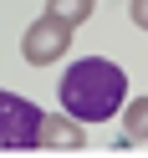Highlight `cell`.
Segmentation results:
<instances>
[{"label": "cell", "mask_w": 148, "mask_h": 158, "mask_svg": "<svg viewBox=\"0 0 148 158\" xmlns=\"http://www.w3.org/2000/svg\"><path fill=\"white\" fill-rule=\"evenodd\" d=\"M46 10H51V15H61V21H66V26L77 31L82 21H92V10H97V0H46Z\"/></svg>", "instance_id": "6"}, {"label": "cell", "mask_w": 148, "mask_h": 158, "mask_svg": "<svg viewBox=\"0 0 148 158\" xmlns=\"http://www.w3.org/2000/svg\"><path fill=\"white\" fill-rule=\"evenodd\" d=\"M36 127H41V107L21 92H0V148L11 153H31Z\"/></svg>", "instance_id": "2"}, {"label": "cell", "mask_w": 148, "mask_h": 158, "mask_svg": "<svg viewBox=\"0 0 148 158\" xmlns=\"http://www.w3.org/2000/svg\"><path fill=\"white\" fill-rule=\"evenodd\" d=\"M56 92H61V112H72L77 123H107L128 102V72L102 56H82L61 72Z\"/></svg>", "instance_id": "1"}, {"label": "cell", "mask_w": 148, "mask_h": 158, "mask_svg": "<svg viewBox=\"0 0 148 158\" xmlns=\"http://www.w3.org/2000/svg\"><path fill=\"white\" fill-rule=\"evenodd\" d=\"M66 46H72V26L61 21V15H36L31 26H26V41H21V56L31 66H51V61H61L66 56Z\"/></svg>", "instance_id": "3"}, {"label": "cell", "mask_w": 148, "mask_h": 158, "mask_svg": "<svg viewBox=\"0 0 148 158\" xmlns=\"http://www.w3.org/2000/svg\"><path fill=\"white\" fill-rule=\"evenodd\" d=\"M36 148H51V153H82V148H87V127L77 123L72 112H41Z\"/></svg>", "instance_id": "4"}, {"label": "cell", "mask_w": 148, "mask_h": 158, "mask_svg": "<svg viewBox=\"0 0 148 158\" xmlns=\"http://www.w3.org/2000/svg\"><path fill=\"white\" fill-rule=\"evenodd\" d=\"M123 133H128V143H148V97L123 102Z\"/></svg>", "instance_id": "5"}, {"label": "cell", "mask_w": 148, "mask_h": 158, "mask_svg": "<svg viewBox=\"0 0 148 158\" xmlns=\"http://www.w3.org/2000/svg\"><path fill=\"white\" fill-rule=\"evenodd\" d=\"M128 15H133L138 31H148V0H133V5H128Z\"/></svg>", "instance_id": "7"}]
</instances>
